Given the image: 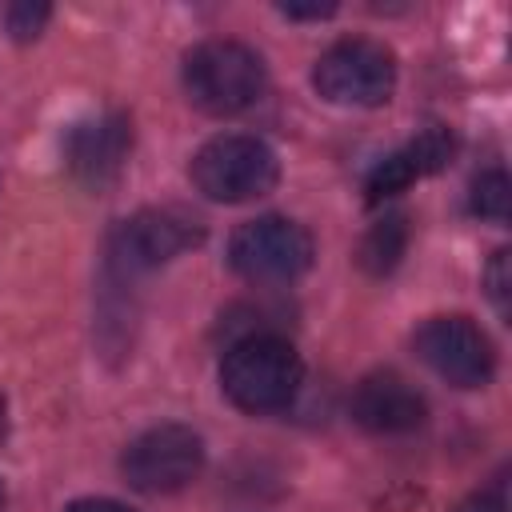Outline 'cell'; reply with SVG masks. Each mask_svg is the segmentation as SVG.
Listing matches in <instances>:
<instances>
[{
    "instance_id": "17",
    "label": "cell",
    "mask_w": 512,
    "mask_h": 512,
    "mask_svg": "<svg viewBox=\"0 0 512 512\" xmlns=\"http://www.w3.org/2000/svg\"><path fill=\"white\" fill-rule=\"evenodd\" d=\"M288 20H324L336 12V4H284L280 8Z\"/></svg>"
},
{
    "instance_id": "4",
    "label": "cell",
    "mask_w": 512,
    "mask_h": 512,
    "mask_svg": "<svg viewBox=\"0 0 512 512\" xmlns=\"http://www.w3.org/2000/svg\"><path fill=\"white\" fill-rule=\"evenodd\" d=\"M312 84L328 104L376 108L396 88V56L380 40L348 36L336 40L312 68Z\"/></svg>"
},
{
    "instance_id": "10",
    "label": "cell",
    "mask_w": 512,
    "mask_h": 512,
    "mask_svg": "<svg viewBox=\"0 0 512 512\" xmlns=\"http://www.w3.org/2000/svg\"><path fill=\"white\" fill-rule=\"evenodd\" d=\"M352 416L368 432L400 436V432H416L424 424L428 404H424V396L404 376H396V372H372L352 392Z\"/></svg>"
},
{
    "instance_id": "18",
    "label": "cell",
    "mask_w": 512,
    "mask_h": 512,
    "mask_svg": "<svg viewBox=\"0 0 512 512\" xmlns=\"http://www.w3.org/2000/svg\"><path fill=\"white\" fill-rule=\"evenodd\" d=\"M68 512H128L124 504H116V500H104V496H92V500H76Z\"/></svg>"
},
{
    "instance_id": "5",
    "label": "cell",
    "mask_w": 512,
    "mask_h": 512,
    "mask_svg": "<svg viewBox=\"0 0 512 512\" xmlns=\"http://www.w3.org/2000/svg\"><path fill=\"white\" fill-rule=\"evenodd\" d=\"M228 264L252 284H288L312 264V236L288 216H256L232 232Z\"/></svg>"
},
{
    "instance_id": "3",
    "label": "cell",
    "mask_w": 512,
    "mask_h": 512,
    "mask_svg": "<svg viewBox=\"0 0 512 512\" xmlns=\"http://www.w3.org/2000/svg\"><path fill=\"white\" fill-rule=\"evenodd\" d=\"M192 184L216 200V204H244L276 188L280 180V160L260 136L228 132L208 140L192 156Z\"/></svg>"
},
{
    "instance_id": "11",
    "label": "cell",
    "mask_w": 512,
    "mask_h": 512,
    "mask_svg": "<svg viewBox=\"0 0 512 512\" xmlns=\"http://www.w3.org/2000/svg\"><path fill=\"white\" fill-rule=\"evenodd\" d=\"M452 148H456V144H452V132H448V128H440V124H428V128H424L416 140H408L400 152L384 156V160H380V164L368 172V180H364L368 204H380L384 196L404 192L412 180L440 172V168L448 164Z\"/></svg>"
},
{
    "instance_id": "7",
    "label": "cell",
    "mask_w": 512,
    "mask_h": 512,
    "mask_svg": "<svg viewBox=\"0 0 512 512\" xmlns=\"http://www.w3.org/2000/svg\"><path fill=\"white\" fill-rule=\"evenodd\" d=\"M416 356L456 388H480L496 372L492 340L468 316H432L412 336Z\"/></svg>"
},
{
    "instance_id": "9",
    "label": "cell",
    "mask_w": 512,
    "mask_h": 512,
    "mask_svg": "<svg viewBox=\"0 0 512 512\" xmlns=\"http://www.w3.org/2000/svg\"><path fill=\"white\" fill-rule=\"evenodd\" d=\"M128 148H132L128 120L120 112H104V116H92L68 132V168L80 184L100 192L120 176Z\"/></svg>"
},
{
    "instance_id": "19",
    "label": "cell",
    "mask_w": 512,
    "mask_h": 512,
    "mask_svg": "<svg viewBox=\"0 0 512 512\" xmlns=\"http://www.w3.org/2000/svg\"><path fill=\"white\" fill-rule=\"evenodd\" d=\"M8 436V400H4V392H0V440Z\"/></svg>"
},
{
    "instance_id": "12",
    "label": "cell",
    "mask_w": 512,
    "mask_h": 512,
    "mask_svg": "<svg viewBox=\"0 0 512 512\" xmlns=\"http://www.w3.org/2000/svg\"><path fill=\"white\" fill-rule=\"evenodd\" d=\"M404 248H408V216L404 212H388V216H380L364 232V240H360V268L372 272V276H384V272H392L400 264Z\"/></svg>"
},
{
    "instance_id": "20",
    "label": "cell",
    "mask_w": 512,
    "mask_h": 512,
    "mask_svg": "<svg viewBox=\"0 0 512 512\" xmlns=\"http://www.w3.org/2000/svg\"><path fill=\"white\" fill-rule=\"evenodd\" d=\"M0 504H4V484H0Z\"/></svg>"
},
{
    "instance_id": "1",
    "label": "cell",
    "mask_w": 512,
    "mask_h": 512,
    "mask_svg": "<svg viewBox=\"0 0 512 512\" xmlns=\"http://www.w3.org/2000/svg\"><path fill=\"white\" fill-rule=\"evenodd\" d=\"M300 380H304V364L296 348L272 332H248L224 352V364H220L224 396L236 408L256 416L288 408L292 396L300 392Z\"/></svg>"
},
{
    "instance_id": "13",
    "label": "cell",
    "mask_w": 512,
    "mask_h": 512,
    "mask_svg": "<svg viewBox=\"0 0 512 512\" xmlns=\"http://www.w3.org/2000/svg\"><path fill=\"white\" fill-rule=\"evenodd\" d=\"M508 200H512V184L504 176V168H488L472 180V192H468V208L484 220H496L504 224L508 220Z\"/></svg>"
},
{
    "instance_id": "8",
    "label": "cell",
    "mask_w": 512,
    "mask_h": 512,
    "mask_svg": "<svg viewBox=\"0 0 512 512\" xmlns=\"http://www.w3.org/2000/svg\"><path fill=\"white\" fill-rule=\"evenodd\" d=\"M204 240V228L176 208H144L112 232V260L124 272H148L168 264Z\"/></svg>"
},
{
    "instance_id": "14",
    "label": "cell",
    "mask_w": 512,
    "mask_h": 512,
    "mask_svg": "<svg viewBox=\"0 0 512 512\" xmlns=\"http://www.w3.org/2000/svg\"><path fill=\"white\" fill-rule=\"evenodd\" d=\"M48 4H12L8 8V32L16 36V40H32V36H40V28L48 24Z\"/></svg>"
},
{
    "instance_id": "6",
    "label": "cell",
    "mask_w": 512,
    "mask_h": 512,
    "mask_svg": "<svg viewBox=\"0 0 512 512\" xmlns=\"http://www.w3.org/2000/svg\"><path fill=\"white\" fill-rule=\"evenodd\" d=\"M124 480L136 492L168 496L188 488L204 468V440L184 424H160L136 436L120 460Z\"/></svg>"
},
{
    "instance_id": "16",
    "label": "cell",
    "mask_w": 512,
    "mask_h": 512,
    "mask_svg": "<svg viewBox=\"0 0 512 512\" xmlns=\"http://www.w3.org/2000/svg\"><path fill=\"white\" fill-rule=\"evenodd\" d=\"M508 504H504V480H496L492 488H484V492H476L472 500H464L460 504V512H504Z\"/></svg>"
},
{
    "instance_id": "2",
    "label": "cell",
    "mask_w": 512,
    "mask_h": 512,
    "mask_svg": "<svg viewBox=\"0 0 512 512\" xmlns=\"http://www.w3.org/2000/svg\"><path fill=\"white\" fill-rule=\"evenodd\" d=\"M268 88L260 52L240 40H204L184 56V92L212 116L248 112Z\"/></svg>"
},
{
    "instance_id": "15",
    "label": "cell",
    "mask_w": 512,
    "mask_h": 512,
    "mask_svg": "<svg viewBox=\"0 0 512 512\" xmlns=\"http://www.w3.org/2000/svg\"><path fill=\"white\" fill-rule=\"evenodd\" d=\"M484 284H488V296L496 304L500 316H508V292H512V268H508V248H500L484 272Z\"/></svg>"
}]
</instances>
